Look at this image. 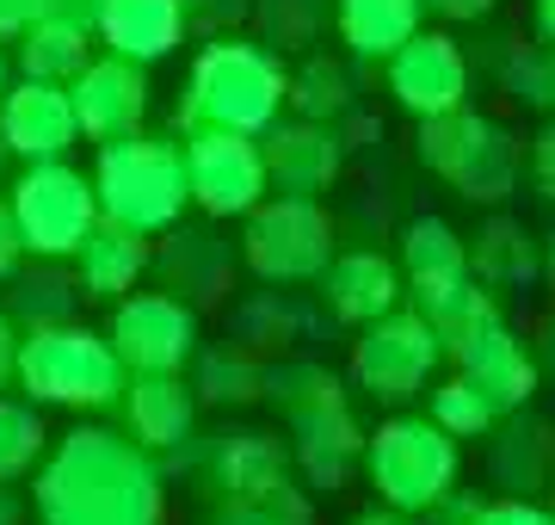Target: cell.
Segmentation results:
<instances>
[{
	"instance_id": "obj_1",
	"label": "cell",
	"mask_w": 555,
	"mask_h": 525,
	"mask_svg": "<svg viewBox=\"0 0 555 525\" xmlns=\"http://www.w3.org/2000/svg\"><path fill=\"white\" fill-rule=\"evenodd\" d=\"M31 507H38V525H160L167 513L149 445L105 426H75L43 458Z\"/></svg>"
},
{
	"instance_id": "obj_2",
	"label": "cell",
	"mask_w": 555,
	"mask_h": 525,
	"mask_svg": "<svg viewBox=\"0 0 555 525\" xmlns=\"http://www.w3.org/2000/svg\"><path fill=\"white\" fill-rule=\"evenodd\" d=\"M284 93H291V68L278 62L272 43L222 31V38L204 43L198 62H192V75H185L173 130L179 137H198V130H241V137H259L266 124H278Z\"/></svg>"
},
{
	"instance_id": "obj_3",
	"label": "cell",
	"mask_w": 555,
	"mask_h": 525,
	"mask_svg": "<svg viewBox=\"0 0 555 525\" xmlns=\"http://www.w3.org/2000/svg\"><path fill=\"white\" fill-rule=\"evenodd\" d=\"M266 402L284 414L291 426V458L315 488H346L352 470L364 464V426L352 414V396L327 364L291 359V364H266Z\"/></svg>"
},
{
	"instance_id": "obj_4",
	"label": "cell",
	"mask_w": 555,
	"mask_h": 525,
	"mask_svg": "<svg viewBox=\"0 0 555 525\" xmlns=\"http://www.w3.org/2000/svg\"><path fill=\"white\" fill-rule=\"evenodd\" d=\"M93 192H100V217L130 222V229H142V235L173 229L179 210L192 204V185H185V142L149 137V130H130V137H118V142H100Z\"/></svg>"
},
{
	"instance_id": "obj_5",
	"label": "cell",
	"mask_w": 555,
	"mask_h": 525,
	"mask_svg": "<svg viewBox=\"0 0 555 525\" xmlns=\"http://www.w3.org/2000/svg\"><path fill=\"white\" fill-rule=\"evenodd\" d=\"M13 384L31 402H50V408H112L130 384V371H124L112 334H93L80 322H50L20 334Z\"/></svg>"
},
{
	"instance_id": "obj_6",
	"label": "cell",
	"mask_w": 555,
	"mask_h": 525,
	"mask_svg": "<svg viewBox=\"0 0 555 525\" xmlns=\"http://www.w3.org/2000/svg\"><path fill=\"white\" fill-rule=\"evenodd\" d=\"M420 167L438 174L456 199L469 204H506L518 192V174H525V155H518L513 130L488 112H438V118H420Z\"/></svg>"
},
{
	"instance_id": "obj_7",
	"label": "cell",
	"mask_w": 555,
	"mask_h": 525,
	"mask_svg": "<svg viewBox=\"0 0 555 525\" xmlns=\"http://www.w3.org/2000/svg\"><path fill=\"white\" fill-rule=\"evenodd\" d=\"M364 476L383 507L426 513L456 488V439L433 414H389L377 433H364Z\"/></svg>"
},
{
	"instance_id": "obj_8",
	"label": "cell",
	"mask_w": 555,
	"mask_h": 525,
	"mask_svg": "<svg viewBox=\"0 0 555 525\" xmlns=\"http://www.w3.org/2000/svg\"><path fill=\"white\" fill-rule=\"evenodd\" d=\"M7 204H13V222H20V242L31 260H75L87 229L100 222L93 174H75L62 155L56 162H25Z\"/></svg>"
},
{
	"instance_id": "obj_9",
	"label": "cell",
	"mask_w": 555,
	"mask_h": 525,
	"mask_svg": "<svg viewBox=\"0 0 555 525\" xmlns=\"http://www.w3.org/2000/svg\"><path fill=\"white\" fill-rule=\"evenodd\" d=\"M241 260L266 284H309L334 260V217L321 199H259L247 210V235H241Z\"/></svg>"
},
{
	"instance_id": "obj_10",
	"label": "cell",
	"mask_w": 555,
	"mask_h": 525,
	"mask_svg": "<svg viewBox=\"0 0 555 525\" xmlns=\"http://www.w3.org/2000/svg\"><path fill=\"white\" fill-rule=\"evenodd\" d=\"M444 359V341L433 334V322L420 316V309H389L377 322L358 328L352 341V384L383 408H401L414 402L426 377L438 371Z\"/></svg>"
},
{
	"instance_id": "obj_11",
	"label": "cell",
	"mask_w": 555,
	"mask_h": 525,
	"mask_svg": "<svg viewBox=\"0 0 555 525\" xmlns=\"http://www.w3.org/2000/svg\"><path fill=\"white\" fill-rule=\"evenodd\" d=\"M185 185H192V204L204 217H247L272 192L259 137H241V130H198V137H185Z\"/></svg>"
},
{
	"instance_id": "obj_12",
	"label": "cell",
	"mask_w": 555,
	"mask_h": 525,
	"mask_svg": "<svg viewBox=\"0 0 555 525\" xmlns=\"http://www.w3.org/2000/svg\"><path fill=\"white\" fill-rule=\"evenodd\" d=\"M112 346L124 371H179L198 353V309L173 291H137L112 309Z\"/></svg>"
},
{
	"instance_id": "obj_13",
	"label": "cell",
	"mask_w": 555,
	"mask_h": 525,
	"mask_svg": "<svg viewBox=\"0 0 555 525\" xmlns=\"http://www.w3.org/2000/svg\"><path fill=\"white\" fill-rule=\"evenodd\" d=\"M389 93H396V105L414 112V118L456 112V105H469V56H463L456 38H444V31H414V38L389 56Z\"/></svg>"
},
{
	"instance_id": "obj_14",
	"label": "cell",
	"mask_w": 555,
	"mask_h": 525,
	"mask_svg": "<svg viewBox=\"0 0 555 525\" xmlns=\"http://www.w3.org/2000/svg\"><path fill=\"white\" fill-rule=\"evenodd\" d=\"M259 155H266V180H272V192L321 199V192L339 180V167H346V142H339V124L278 118V124L259 130Z\"/></svg>"
},
{
	"instance_id": "obj_15",
	"label": "cell",
	"mask_w": 555,
	"mask_h": 525,
	"mask_svg": "<svg viewBox=\"0 0 555 525\" xmlns=\"http://www.w3.org/2000/svg\"><path fill=\"white\" fill-rule=\"evenodd\" d=\"M68 100H75V124L87 142L130 137L149 118V62H130V56L87 62L68 81Z\"/></svg>"
},
{
	"instance_id": "obj_16",
	"label": "cell",
	"mask_w": 555,
	"mask_h": 525,
	"mask_svg": "<svg viewBox=\"0 0 555 525\" xmlns=\"http://www.w3.org/2000/svg\"><path fill=\"white\" fill-rule=\"evenodd\" d=\"M451 359H456V371H463L469 384L494 396L500 414L525 408V402L537 396V384H543V371H537L531 346H525V341L513 334V328H506V316H494L488 328H476V334L456 346Z\"/></svg>"
},
{
	"instance_id": "obj_17",
	"label": "cell",
	"mask_w": 555,
	"mask_h": 525,
	"mask_svg": "<svg viewBox=\"0 0 555 525\" xmlns=\"http://www.w3.org/2000/svg\"><path fill=\"white\" fill-rule=\"evenodd\" d=\"M0 137H7V149L25 155V162H56L62 149L80 137L68 87H56V81L7 87V93H0Z\"/></svg>"
},
{
	"instance_id": "obj_18",
	"label": "cell",
	"mask_w": 555,
	"mask_h": 525,
	"mask_svg": "<svg viewBox=\"0 0 555 525\" xmlns=\"http://www.w3.org/2000/svg\"><path fill=\"white\" fill-rule=\"evenodd\" d=\"M160 235H167V247L149 260V272H160V284H167L173 297H185L192 309L222 304L229 284H235V254H229V242L210 235V229H185V222L160 229Z\"/></svg>"
},
{
	"instance_id": "obj_19",
	"label": "cell",
	"mask_w": 555,
	"mask_h": 525,
	"mask_svg": "<svg viewBox=\"0 0 555 525\" xmlns=\"http://www.w3.org/2000/svg\"><path fill=\"white\" fill-rule=\"evenodd\" d=\"M321 297H327V309H334L339 322H377V316H389V309H401V266L389 260V254H377V247H352V254H334L327 260V272H321Z\"/></svg>"
},
{
	"instance_id": "obj_20",
	"label": "cell",
	"mask_w": 555,
	"mask_h": 525,
	"mask_svg": "<svg viewBox=\"0 0 555 525\" xmlns=\"http://www.w3.org/2000/svg\"><path fill=\"white\" fill-rule=\"evenodd\" d=\"M149 260H155V247H149V235H142V229L100 217L93 229H87V242L75 247V279H80V297L118 304V297H130V291L142 284Z\"/></svg>"
},
{
	"instance_id": "obj_21",
	"label": "cell",
	"mask_w": 555,
	"mask_h": 525,
	"mask_svg": "<svg viewBox=\"0 0 555 525\" xmlns=\"http://www.w3.org/2000/svg\"><path fill=\"white\" fill-rule=\"evenodd\" d=\"M550 476H555V433L531 408L500 414L494 433H488V483L500 495H543Z\"/></svg>"
},
{
	"instance_id": "obj_22",
	"label": "cell",
	"mask_w": 555,
	"mask_h": 525,
	"mask_svg": "<svg viewBox=\"0 0 555 525\" xmlns=\"http://www.w3.org/2000/svg\"><path fill=\"white\" fill-rule=\"evenodd\" d=\"M124 408H130L137 445H149V451H179V445L192 439V421H198V389L185 384L179 371H130Z\"/></svg>"
},
{
	"instance_id": "obj_23",
	"label": "cell",
	"mask_w": 555,
	"mask_h": 525,
	"mask_svg": "<svg viewBox=\"0 0 555 525\" xmlns=\"http://www.w3.org/2000/svg\"><path fill=\"white\" fill-rule=\"evenodd\" d=\"M291 445H278L272 433H254V426H241L229 439L210 451V483H217V501H254V495H278V488H291Z\"/></svg>"
},
{
	"instance_id": "obj_24",
	"label": "cell",
	"mask_w": 555,
	"mask_h": 525,
	"mask_svg": "<svg viewBox=\"0 0 555 525\" xmlns=\"http://www.w3.org/2000/svg\"><path fill=\"white\" fill-rule=\"evenodd\" d=\"M192 20H185V0H105L100 13V38L112 56L130 62H160L185 43Z\"/></svg>"
},
{
	"instance_id": "obj_25",
	"label": "cell",
	"mask_w": 555,
	"mask_h": 525,
	"mask_svg": "<svg viewBox=\"0 0 555 525\" xmlns=\"http://www.w3.org/2000/svg\"><path fill=\"white\" fill-rule=\"evenodd\" d=\"M401 279H408V297H433L444 284H463L469 279V242L444 217H414L401 229Z\"/></svg>"
},
{
	"instance_id": "obj_26",
	"label": "cell",
	"mask_w": 555,
	"mask_h": 525,
	"mask_svg": "<svg viewBox=\"0 0 555 525\" xmlns=\"http://www.w3.org/2000/svg\"><path fill=\"white\" fill-rule=\"evenodd\" d=\"M420 0H334V31L358 62H389L420 31Z\"/></svg>"
},
{
	"instance_id": "obj_27",
	"label": "cell",
	"mask_w": 555,
	"mask_h": 525,
	"mask_svg": "<svg viewBox=\"0 0 555 525\" xmlns=\"http://www.w3.org/2000/svg\"><path fill=\"white\" fill-rule=\"evenodd\" d=\"M13 43H20V75H25V81L68 87L80 68L93 62V56H87V50H93V31H80V25H68V20H50V13L31 20Z\"/></svg>"
},
{
	"instance_id": "obj_28",
	"label": "cell",
	"mask_w": 555,
	"mask_h": 525,
	"mask_svg": "<svg viewBox=\"0 0 555 525\" xmlns=\"http://www.w3.org/2000/svg\"><path fill=\"white\" fill-rule=\"evenodd\" d=\"M469 272H476L488 291H513V284H531L537 272H543V260H537L531 235H525L513 217H494L476 235V247H469Z\"/></svg>"
},
{
	"instance_id": "obj_29",
	"label": "cell",
	"mask_w": 555,
	"mask_h": 525,
	"mask_svg": "<svg viewBox=\"0 0 555 525\" xmlns=\"http://www.w3.org/2000/svg\"><path fill=\"white\" fill-rule=\"evenodd\" d=\"M414 309L433 322V334L444 341V353H456V346L469 341L476 328H488L500 316V304H494V291L469 272L463 284H444V291H433V297H414Z\"/></svg>"
},
{
	"instance_id": "obj_30",
	"label": "cell",
	"mask_w": 555,
	"mask_h": 525,
	"mask_svg": "<svg viewBox=\"0 0 555 525\" xmlns=\"http://www.w3.org/2000/svg\"><path fill=\"white\" fill-rule=\"evenodd\" d=\"M75 291H80V279L56 272V260H38L31 272H13L7 309H13L25 328H50V322H68V316H75Z\"/></svg>"
},
{
	"instance_id": "obj_31",
	"label": "cell",
	"mask_w": 555,
	"mask_h": 525,
	"mask_svg": "<svg viewBox=\"0 0 555 525\" xmlns=\"http://www.w3.org/2000/svg\"><path fill=\"white\" fill-rule=\"evenodd\" d=\"M284 105H297V118H321V124H339L352 112V75H346V62L334 56H309L291 75V93Z\"/></svg>"
},
{
	"instance_id": "obj_32",
	"label": "cell",
	"mask_w": 555,
	"mask_h": 525,
	"mask_svg": "<svg viewBox=\"0 0 555 525\" xmlns=\"http://www.w3.org/2000/svg\"><path fill=\"white\" fill-rule=\"evenodd\" d=\"M254 20H259V43H272L284 56V50H309L327 31L334 0H254Z\"/></svg>"
},
{
	"instance_id": "obj_33",
	"label": "cell",
	"mask_w": 555,
	"mask_h": 525,
	"mask_svg": "<svg viewBox=\"0 0 555 525\" xmlns=\"http://www.w3.org/2000/svg\"><path fill=\"white\" fill-rule=\"evenodd\" d=\"M192 389L204 402H254L266 396V364L254 359V346H222V353H204Z\"/></svg>"
},
{
	"instance_id": "obj_34",
	"label": "cell",
	"mask_w": 555,
	"mask_h": 525,
	"mask_svg": "<svg viewBox=\"0 0 555 525\" xmlns=\"http://www.w3.org/2000/svg\"><path fill=\"white\" fill-rule=\"evenodd\" d=\"M500 87L513 93V105L555 118V43L550 38L518 43L513 56H506V68H500Z\"/></svg>"
},
{
	"instance_id": "obj_35",
	"label": "cell",
	"mask_w": 555,
	"mask_h": 525,
	"mask_svg": "<svg viewBox=\"0 0 555 525\" xmlns=\"http://www.w3.org/2000/svg\"><path fill=\"white\" fill-rule=\"evenodd\" d=\"M451 439H488L494 433V421H500V408H494V396L488 389H476L463 371H456L451 384H438L433 389V408H426Z\"/></svg>"
},
{
	"instance_id": "obj_36",
	"label": "cell",
	"mask_w": 555,
	"mask_h": 525,
	"mask_svg": "<svg viewBox=\"0 0 555 525\" xmlns=\"http://www.w3.org/2000/svg\"><path fill=\"white\" fill-rule=\"evenodd\" d=\"M43 445H50V433H43L38 408L0 396V483H20L25 470L43 458Z\"/></svg>"
},
{
	"instance_id": "obj_37",
	"label": "cell",
	"mask_w": 555,
	"mask_h": 525,
	"mask_svg": "<svg viewBox=\"0 0 555 525\" xmlns=\"http://www.w3.org/2000/svg\"><path fill=\"white\" fill-rule=\"evenodd\" d=\"M217 525H315V507L297 495V483L278 495H254V501H222Z\"/></svg>"
},
{
	"instance_id": "obj_38",
	"label": "cell",
	"mask_w": 555,
	"mask_h": 525,
	"mask_svg": "<svg viewBox=\"0 0 555 525\" xmlns=\"http://www.w3.org/2000/svg\"><path fill=\"white\" fill-rule=\"evenodd\" d=\"M476 525H555V513L537 495H500V501L481 507Z\"/></svg>"
},
{
	"instance_id": "obj_39",
	"label": "cell",
	"mask_w": 555,
	"mask_h": 525,
	"mask_svg": "<svg viewBox=\"0 0 555 525\" xmlns=\"http://www.w3.org/2000/svg\"><path fill=\"white\" fill-rule=\"evenodd\" d=\"M185 20L204 25L210 38H222V31H235L241 20H254V0H185Z\"/></svg>"
},
{
	"instance_id": "obj_40",
	"label": "cell",
	"mask_w": 555,
	"mask_h": 525,
	"mask_svg": "<svg viewBox=\"0 0 555 525\" xmlns=\"http://www.w3.org/2000/svg\"><path fill=\"white\" fill-rule=\"evenodd\" d=\"M481 495L476 488H451V495H444V501H433L426 507V525H476L481 520Z\"/></svg>"
},
{
	"instance_id": "obj_41",
	"label": "cell",
	"mask_w": 555,
	"mask_h": 525,
	"mask_svg": "<svg viewBox=\"0 0 555 525\" xmlns=\"http://www.w3.org/2000/svg\"><path fill=\"white\" fill-rule=\"evenodd\" d=\"M531 180H537V192L543 199H555V118L537 130V142H531Z\"/></svg>"
},
{
	"instance_id": "obj_42",
	"label": "cell",
	"mask_w": 555,
	"mask_h": 525,
	"mask_svg": "<svg viewBox=\"0 0 555 525\" xmlns=\"http://www.w3.org/2000/svg\"><path fill=\"white\" fill-rule=\"evenodd\" d=\"M43 13H50V20H68V25H80V31H100V13H105V0H43Z\"/></svg>"
},
{
	"instance_id": "obj_43",
	"label": "cell",
	"mask_w": 555,
	"mask_h": 525,
	"mask_svg": "<svg viewBox=\"0 0 555 525\" xmlns=\"http://www.w3.org/2000/svg\"><path fill=\"white\" fill-rule=\"evenodd\" d=\"M20 254H25L20 222H13V204L0 199V279H13V272H20Z\"/></svg>"
},
{
	"instance_id": "obj_44",
	"label": "cell",
	"mask_w": 555,
	"mask_h": 525,
	"mask_svg": "<svg viewBox=\"0 0 555 525\" xmlns=\"http://www.w3.org/2000/svg\"><path fill=\"white\" fill-rule=\"evenodd\" d=\"M31 20H43V0H0V43H13Z\"/></svg>"
},
{
	"instance_id": "obj_45",
	"label": "cell",
	"mask_w": 555,
	"mask_h": 525,
	"mask_svg": "<svg viewBox=\"0 0 555 525\" xmlns=\"http://www.w3.org/2000/svg\"><path fill=\"white\" fill-rule=\"evenodd\" d=\"M426 13H438V20H451V25H463V20H488L500 0H420Z\"/></svg>"
},
{
	"instance_id": "obj_46",
	"label": "cell",
	"mask_w": 555,
	"mask_h": 525,
	"mask_svg": "<svg viewBox=\"0 0 555 525\" xmlns=\"http://www.w3.org/2000/svg\"><path fill=\"white\" fill-rule=\"evenodd\" d=\"M13 371H20V334H13L7 309H0V389L13 384Z\"/></svg>"
},
{
	"instance_id": "obj_47",
	"label": "cell",
	"mask_w": 555,
	"mask_h": 525,
	"mask_svg": "<svg viewBox=\"0 0 555 525\" xmlns=\"http://www.w3.org/2000/svg\"><path fill=\"white\" fill-rule=\"evenodd\" d=\"M537 334H543V341L531 346V359H537V371H543V377H555V316L537 328Z\"/></svg>"
},
{
	"instance_id": "obj_48",
	"label": "cell",
	"mask_w": 555,
	"mask_h": 525,
	"mask_svg": "<svg viewBox=\"0 0 555 525\" xmlns=\"http://www.w3.org/2000/svg\"><path fill=\"white\" fill-rule=\"evenodd\" d=\"M352 525H420L414 513H401V507H371V513H358Z\"/></svg>"
},
{
	"instance_id": "obj_49",
	"label": "cell",
	"mask_w": 555,
	"mask_h": 525,
	"mask_svg": "<svg viewBox=\"0 0 555 525\" xmlns=\"http://www.w3.org/2000/svg\"><path fill=\"white\" fill-rule=\"evenodd\" d=\"M531 20H537V38L555 43V0H531Z\"/></svg>"
},
{
	"instance_id": "obj_50",
	"label": "cell",
	"mask_w": 555,
	"mask_h": 525,
	"mask_svg": "<svg viewBox=\"0 0 555 525\" xmlns=\"http://www.w3.org/2000/svg\"><path fill=\"white\" fill-rule=\"evenodd\" d=\"M0 525H25V507L20 495H7V483H0Z\"/></svg>"
},
{
	"instance_id": "obj_51",
	"label": "cell",
	"mask_w": 555,
	"mask_h": 525,
	"mask_svg": "<svg viewBox=\"0 0 555 525\" xmlns=\"http://www.w3.org/2000/svg\"><path fill=\"white\" fill-rule=\"evenodd\" d=\"M543 279H550V291H555V235H550V247H543Z\"/></svg>"
},
{
	"instance_id": "obj_52",
	"label": "cell",
	"mask_w": 555,
	"mask_h": 525,
	"mask_svg": "<svg viewBox=\"0 0 555 525\" xmlns=\"http://www.w3.org/2000/svg\"><path fill=\"white\" fill-rule=\"evenodd\" d=\"M543 495H550V501H543V507H550V513H555V476H550V488H543Z\"/></svg>"
},
{
	"instance_id": "obj_53",
	"label": "cell",
	"mask_w": 555,
	"mask_h": 525,
	"mask_svg": "<svg viewBox=\"0 0 555 525\" xmlns=\"http://www.w3.org/2000/svg\"><path fill=\"white\" fill-rule=\"evenodd\" d=\"M7 155H13V149H7V137H0V167H7Z\"/></svg>"
},
{
	"instance_id": "obj_54",
	"label": "cell",
	"mask_w": 555,
	"mask_h": 525,
	"mask_svg": "<svg viewBox=\"0 0 555 525\" xmlns=\"http://www.w3.org/2000/svg\"><path fill=\"white\" fill-rule=\"evenodd\" d=\"M0 93H7V56H0Z\"/></svg>"
}]
</instances>
